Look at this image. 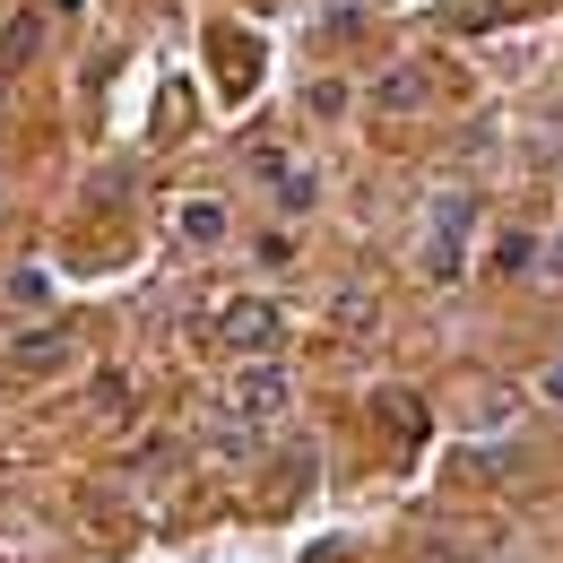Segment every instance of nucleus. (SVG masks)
Listing matches in <instances>:
<instances>
[{
	"instance_id": "obj_1",
	"label": "nucleus",
	"mask_w": 563,
	"mask_h": 563,
	"mask_svg": "<svg viewBox=\"0 0 563 563\" xmlns=\"http://www.w3.org/2000/svg\"><path fill=\"white\" fill-rule=\"evenodd\" d=\"M278 303H261V295H252V303H225V321H217V339H225V347L234 355H269L278 347Z\"/></svg>"
},
{
	"instance_id": "obj_2",
	"label": "nucleus",
	"mask_w": 563,
	"mask_h": 563,
	"mask_svg": "<svg viewBox=\"0 0 563 563\" xmlns=\"http://www.w3.org/2000/svg\"><path fill=\"white\" fill-rule=\"evenodd\" d=\"M234 408H243V417H278L286 408V373L252 355V373H234Z\"/></svg>"
},
{
	"instance_id": "obj_3",
	"label": "nucleus",
	"mask_w": 563,
	"mask_h": 563,
	"mask_svg": "<svg viewBox=\"0 0 563 563\" xmlns=\"http://www.w3.org/2000/svg\"><path fill=\"white\" fill-rule=\"evenodd\" d=\"M9 364H18V373H62V364H70V339H18Z\"/></svg>"
},
{
	"instance_id": "obj_4",
	"label": "nucleus",
	"mask_w": 563,
	"mask_h": 563,
	"mask_svg": "<svg viewBox=\"0 0 563 563\" xmlns=\"http://www.w3.org/2000/svg\"><path fill=\"white\" fill-rule=\"evenodd\" d=\"M174 225H183L191 243H217V234H225V209H217V200H183V209H174Z\"/></svg>"
},
{
	"instance_id": "obj_5",
	"label": "nucleus",
	"mask_w": 563,
	"mask_h": 563,
	"mask_svg": "<svg viewBox=\"0 0 563 563\" xmlns=\"http://www.w3.org/2000/svg\"><path fill=\"white\" fill-rule=\"evenodd\" d=\"M373 96H382V104H417V96H424V78H417V70H390L382 87H373Z\"/></svg>"
},
{
	"instance_id": "obj_6",
	"label": "nucleus",
	"mask_w": 563,
	"mask_h": 563,
	"mask_svg": "<svg viewBox=\"0 0 563 563\" xmlns=\"http://www.w3.org/2000/svg\"><path fill=\"white\" fill-rule=\"evenodd\" d=\"M538 399H547V408H563V364H547V373H538Z\"/></svg>"
}]
</instances>
